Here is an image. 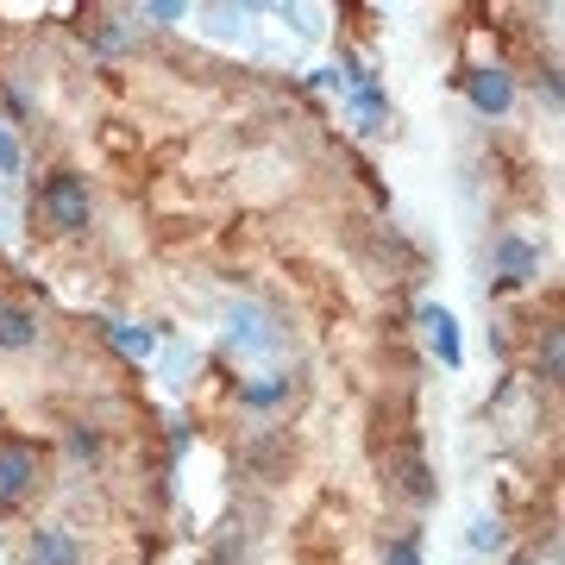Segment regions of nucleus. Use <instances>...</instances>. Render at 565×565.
Listing matches in <instances>:
<instances>
[{
  "mask_svg": "<svg viewBox=\"0 0 565 565\" xmlns=\"http://www.w3.org/2000/svg\"><path fill=\"white\" fill-rule=\"evenodd\" d=\"M44 478V452L32 440H20V434H0V509L25 503L32 490H39Z\"/></svg>",
  "mask_w": 565,
  "mask_h": 565,
  "instance_id": "nucleus-1",
  "label": "nucleus"
},
{
  "mask_svg": "<svg viewBox=\"0 0 565 565\" xmlns=\"http://www.w3.org/2000/svg\"><path fill=\"white\" fill-rule=\"evenodd\" d=\"M39 214L57 226V233H82V226H88V182H82L76 170H57V177L39 189Z\"/></svg>",
  "mask_w": 565,
  "mask_h": 565,
  "instance_id": "nucleus-2",
  "label": "nucleus"
},
{
  "mask_svg": "<svg viewBox=\"0 0 565 565\" xmlns=\"http://www.w3.org/2000/svg\"><path fill=\"white\" fill-rule=\"evenodd\" d=\"M422 340L434 345V359L446 364V371H459L465 364V345H459V321H452V308H440V302H422Z\"/></svg>",
  "mask_w": 565,
  "mask_h": 565,
  "instance_id": "nucleus-3",
  "label": "nucleus"
},
{
  "mask_svg": "<svg viewBox=\"0 0 565 565\" xmlns=\"http://www.w3.org/2000/svg\"><path fill=\"white\" fill-rule=\"evenodd\" d=\"M465 95H471L478 114H509V107H515V76L497 70V63H484V70H471V76H465Z\"/></svg>",
  "mask_w": 565,
  "mask_h": 565,
  "instance_id": "nucleus-4",
  "label": "nucleus"
},
{
  "mask_svg": "<svg viewBox=\"0 0 565 565\" xmlns=\"http://www.w3.org/2000/svg\"><path fill=\"white\" fill-rule=\"evenodd\" d=\"M497 277H503L509 289H515V282H534L541 277V252L527 239H515V233H503V239H497Z\"/></svg>",
  "mask_w": 565,
  "mask_h": 565,
  "instance_id": "nucleus-5",
  "label": "nucleus"
},
{
  "mask_svg": "<svg viewBox=\"0 0 565 565\" xmlns=\"http://www.w3.org/2000/svg\"><path fill=\"white\" fill-rule=\"evenodd\" d=\"M32 565H82V546H76V534L70 527H57V522H44V527H32Z\"/></svg>",
  "mask_w": 565,
  "mask_h": 565,
  "instance_id": "nucleus-6",
  "label": "nucleus"
},
{
  "mask_svg": "<svg viewBox=\"0 0 565 565\" xmlns=\"http://www.w3.org/2000/svg\"><path fill=\"white\" fill-rule=\"evenodd\" d=\"M39 345V315L25 302H0V352H25Z\"/></svg>",
  "mask_w": 565,
  "mask_h": 565,
  "instance_id": "nucleus-7",
  "label": "nucleus"
},
{
  "mask_svg": "<svg viewBox=\"0 0 565 565\" xmlns=\"http://www.w3.org/2000/svg\"><path fill=\"white\" fill-rule=\"evenodd\" d=\"M107 340L120 345L126 359H151V352H158V333H151V327H126V321H107Z\"/></svg>",
  "mask_w": 565,
  "mask_h": 565,
  "instance_id": "nucleus-8",
  "label": "nucleus"
},
{
  "mask_svg": "<svg viewBox=\"0 0 565 565\" xmlns=\"http://www.w3.org/2000/svg\"><path fill=\"white\" fill-rule=\"evenodd\" d=\"M352 120H359V132H377V126H384V95H377V82H359V95H352Z\"/></svg>",
  "mask_w": 565,
  "mask_h": 565,
  "instance_id": "nucleus-9",
  "label": "nucleus"
},
{
  "mask_svg": "<svg viewBox=\"0 0 565 565\" xmlns=\"http://www.w3.org/2000/svg\"><path fill=\"white\" fill-rule=\"evenodd\" d=\"M282 396H289V377H258V384L239 390L245 408H270V403H282Z\"/></svg>",
  "mask_w": 565,
  "mask_h": 565,
  "instance_id": "nucleus-10",
  "label": "nucleus"
},
{
  "mask_svg": "<svg viewBox=\"0 0 565 565\" xmlns=\"http://www.w3.org/2000/svg\"><path fill=\"white\" fill-rule=\"evenodd\" d=\"M465 541L478 546V553H497V546H503V522H497V515H478V522H471V534H465Z\"/></svg>",
  "mask_w": 565,
  "mask_h": 565,
  "instance_id": "nucleus-11",
  "label": "nucleus"
},
{
  "mask_svg": "<svg viewBox=\"0 0 565 565\" xmlns=\"http://www.w3.org/2000/svg\"><path fill=\"white\" fill-rule=\"evenodd\" d=\"M384 565H422V546H415V534L390 541V546H384Z\"/></svg>",
  "mask_w": 565,
  "mask_h": 565,
  "instance_id": "nucleus-12",
  "label": "nucleus"
},
{
  "mask_svg": "<svg viewBox=\"0 0 565 565\" xmlns=\"http://www.w3.org/2000/svg\"><path fill=\"white\" fill-rule=\"evenodd\" d=\"M20 139H13V132H7V126H0V177H20Z\"/></svg>",
  "mask_w": 565,
  "mask_h": 565,
  "instance_id": "nucleus-13",
  "label": "nucleus"
},
{
  "mask_svg": "<svg viewBox=\"0 0 565 565\" xmlns=\"http://www.w3.org/2000/svg\"><path fill=\"white\" fill-rule=\"evenodd\" d=\"M70 452H76V459H102V440L82 434V427H70Z\"/></svg>",
  "mask_w": 565,
  "mask_h": 565,
  "instance_id": "nucleus-14",
  "label": "nucleus"
},
{
  "mask_svg": "<svg viewBox=\"0 0 565 565\" xmlns=\"http://www.w3.org/2000/svg\"><path fill=\"white\" fill-rule=\"evenodd\" d=\"M189 7H177V0H158V7H145V20H182Z\"/></svg>",
  "mask_w": 565,
  "mask_h": 565,
  "instance_id": "nucleus-15",
  "label": "nucleus"
},
{
  "mask_svg": "<svg viewBox=\"0 0 565 565\" xmlns=\"http://www.w3.org/2000/svg\"><path fill=\"white\" fill-rule=\"evenodd\" d=\"M546 377H559V327L546 333Z\"/></svg>",
  "mask_w": 565,
  "mask_h": 565,
  "instance_id": "nucleus-16",
  "label": "nucleus"
}]
</instances>
